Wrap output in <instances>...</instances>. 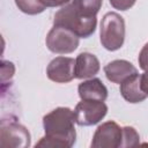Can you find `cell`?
Segmentation results:
<instances>
[{
  "mask_svg": "<svg viewBox=\"0 0 148 148\" xmlns=\"http://www.w3.org/2000/svg\"><path fill=\"white\" fill-rule=\"evenodd\" d=\"M75 117L74 111L69 108L59 106L43 117V127L45 136H43L36 147L69 148L75 143Z\"/></svg>",
  "mask_w": 148,
  "mask_h": 148,
  "instance_id": "obj_1",
  "label": "cell"
},
{
  "mask_svg": "<svg viewBox=\"0 0 148 148\" xmlns=\"http://www.w3.org/2000/svg\"><path fill=\"white\" fill-rule=\"evenodd\" d=\"M53 25L65 27L80 38H88L96 30L97 18L96 16H87L82 14L71 2L62 6L61 9L54 14Z\"/></svg>",
  "mask_w": 148,
  "mask_h": 148,
  "instance_id": "obj_2",
  "label": "cell"
},
{
  "mask_svg": "<svg viewBox=\"0 0 148 148\" xmlns=\"http://www.w3.org/2000/svg\"><path fill=\"white\" fill-rule=\"evenodd\" d=\"M125 40V21L118 13H106L101 22V43L108 51L119 50Z\"/></svg>",
  "mask_w": 148,
  "mask_h": 148,
  "instance_id": "obj_3",
  "label": "cell"
},
{
  "mask_svg": "<svg viewBox=\"0 0 148 148\" xmlns=\"http://www.w3.org/2000/svg\"><path fill=\"white\" fill-rule=\"evenodd\" d=\"M79 38L80 37L72 30L61 25H53L46 36L45 43L51 52L57 54H68L77 49Z\"/></svg>",
  "mask_w": 148,
  "mask_h": 148,
  "instance_id": "obj_4",
  "label": "cell"
},
{
  "mask_svg": "<svg viewBox=\"0 0 148 148\" xmlns=\"http://www.w3.org/2000/svg\"><path fill=\"white\" fill-rule=\"evenodd\" d=\"M30 133L23 125H21L16 120L2 119L0 127L1 147L25 148L30 146Z\"/></svg>",
  "mask_w": 148,
  "mask_h": 148,
  "instance_id": "obj_5",
  "label": "cell"
},
{
  "mask_svg": "<svg viewBox=\"0 0 148 148\" xmlns=\"http://www.w3.org/2000/svg\"><path fill=\"white\" fill-rule=\"evenodd\" d=\"M108 113V106L99 101H81L74 109L75 123L80 126H92L98 124Z\"/></svg>",
  "mask_w": 148,
  "mask_h": 148,
  "instance_id": "obj_6",
  "label": "cell"
},
{
  "mask_svg": "<svg viewBox=\"0 0 148 148\" xmlns=\"http://www.w3.org/2000/svg\"><path fill=\"white\" fill-rule=\"evenodd\" d=\"M123 128L114 121H105L97 127L92 136L91 148H118L121 145Z\"/></svg>",
  "mask_w": 148,
  "mask_h": 148,
  "instance_id": "obj_7",
  "label": "cell"
},
{
  "mask_svg": "<svg viewBox=\"0 0 148 148\" xmlns=\"http://www.w3.org/2000/svg\"><path fill=\"white\" fill-rule=\"evenodd\" d=\"M47 77L56 83H67L75 77V60L68 57H57L46 68Z\"/></svg>",
  "mask_w": 148,
  "mask_h": 148,
  "instance_id": "obj_8",
  "label": "cell"
},
{
  "mask_svg": "<svg viewBox=\"0 0 148 148\" xmlns=\"http://www.w3.org/2000/svg\"><path fill=\"white\" fill-rule=\"evenodd\" d=\"M104 73L109 81L120 84L127 77L136 74L138 69L130 61L123 60V59H117V60H113V61L109 62L108 65H105Z\"/></svg>",
  "mask_w": 148,
  "mask_h": 148,
  "instance_id": "obj_9",
  "label": "cell"
},
{
  "mask_svg": "<svg viewBox=\"0 0 148 148\" xmlns=\"http://www.w3.org/2000/svg\"><path fill=\"white\" fill-rule=\"evenodd\" d=\"M77 92L83 101H99L104 102L108 98V89L103 82L97 79H89L81 82L77 87Z\"/></svg>",
  "mask_w": 148,
  "mask_h": 148,
  "instance_id": "obj_10",
  "label": "cell"
},
{
  "mask_svg": "<svg viewBox=\"0 0 148 148\" xmlns=\"http://www.w3.org/2000/svg\"><path fill=\"white\" fill-rule=\"evenodd\" d=\"M99 60L97 57L89 52L80 53L75 59V77L90 79L99 72Z\"/></svg>",
  "mask_w": 148,
  "mask_h": 148,
  "instance_id": "obj_11",
  "label": "cell"
},
{
  "mask_svg": "<svg viewBox=\"0 0 148 148\" xmlns=\"http://www.w3.org/2000/svg\"><path fill=\"white\" fill-rule=\"evenodd\" d=\"M120 94L128 103H140L148 96L141 89L140 75L138 73L127 77L124 82L120 83Z\"/></svg>",
  "mask_w": 148,
  "mask_h": 148,
  "instance_id": "obj_12",
  "label": "cell"
},
{
  "mask_svg": "<svg viewBox=\"0 0 148 148\" xmlns=\"http://www.w3.org/2000/svg\"><path fill=\"white\" fill-rule=\"evenodd\" d=\"M74 7L87 16H96L99 12L103 0H72Z\"/></svg>",
  "mask_w": 148,
  "mask_h": 148,
  "instance_id": "obj_13",
  "label": "cell"
},
{
  "mask_svg": "<svg viewBox=\"0 0 148 148\" xmlns=\"http://www.w3.org/2000/svg\"><path fill=\"white\" fill-rule=\"evenodd\" d=\"M17 8L28 15H37L45 10V6L39 0H15Z\"/></svg>",
  "mask_w": 148,
  "mask_h": 148,
  "instance_id": "obj_14",
  "label": "cell"
},
{
  "mask_svg": "<svg viewBox=\"0 0 148 148\" xmlns=\"http://www.w3.org/2000/svg\"><path fill=\"white\" fill-rule=\"evenodd\" d=\"M140 143V136L139 133L135 131L132 126H125L123 127V139L120 147L127 148V147H136Z\"/></svg>",
  "mask_w": 148,
  "mask_h": 148,
  "instance_id": "obj_15",
  "label": "cell"
},
{
  "mask_svg": "<svg viewBox=\"0 0 148 148\" xmlns=\"http://www.w3.org/2000/svg\"><path fill=\"white\" fill-rule=\"evenodd\" d=\"M14 72H15V67H14L13 62L5 61V60L1 61V81H2V83L6 81V77L12 79L14 75Z\"/></svg>",
  "mask_w": 148,
  "mask_h": 148,
  "instance_id": "obj_16",
  "label": "cell"
},
{
  "mask_svg": "<svg viewBox=\"0 0 148 148\" xmlns=\"http://www.w3.org/2000/svg\"><path fill=\"white\" fill-rule=\"evenodd\" d=\"M110 5L118 10H127L134 6L136 0H109Z\"/></svg>",
  "mask_w": 148,
  "mask_h": 148,
  "instance_id": "obj_17",
  "label": "cell"
},
{
  "mask_svg": "<svg viewBox=\"0 0 148 148\" xmlns=\"http://www.w3.org/2000/svg\"><path fill=\"white\" fill-rule=\"evenodd\" d=\"M140 68L143 71H148V43H146L143 45V47L141 49L140 53H139V58H138Z\"/></svg>",
  "mask_w": 148,
  "mask_h": 148,
  "instance_id": "obj_18",
  "label": "cell"
},
{
  "mask_svg": "<svg viewBox=\"0 0 148 148\" xmlns=\"http://www.w3.org/2000/svg\"><path fill=\"white\" fill-rule=\"evenodd\" d=\"M45 7H60L67 5L71 0H39Z\"/></svg>",
  "mask_w": 148,
  "mask_h": 148,
  "instance_id": "obj_19",
  "label": "cell"
},
{
  "mask_svg": "<svg viewBox=\"0 0 148 148\" xmlns=\"http://www.w3.org/2000/svg\"><path fill=\"white\" fill-rule=\"evenodd\" d=\"M140 84L143 92L148 95V71H145V73L140 75Z\"/></svg>",
  "mask_w": 148,
  "mask_h": 148,
  "instance_id": "obj_20",
  "label": "cell"
}]
</instances>
